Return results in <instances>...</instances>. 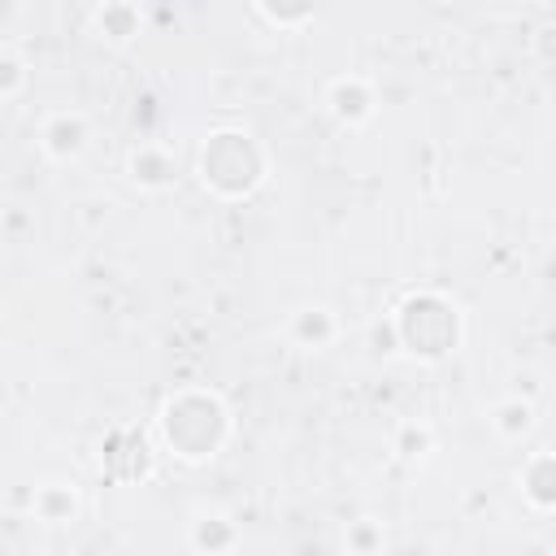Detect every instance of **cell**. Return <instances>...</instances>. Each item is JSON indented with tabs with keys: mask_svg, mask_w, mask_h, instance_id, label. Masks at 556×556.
<instances>
[{
	"mask_svg": "<svg viewBox=\"0 0 556 556\" xmlns=\"http://www.w3.org/2000/svg\"><path fill=\"white\" fill-rule=\"evenodd\" d=\"M200 174L204 182H213L222 195H248L261 174H265V156L256 152V143L239 130H222L204 143V156H200Z\"/></svg>",
	"mask_w": 556,
	"mask_h": 556,
	"instance_id": "obj_1",
	"label": "cell"
},
{
	"mask_svg": "<svg viewBox=\"0 0 556 556\" xmlns=\"http://www.w3.org/2000/svg\"><path fill=\"white\" fill-rule=\"evenodd\" d=\"M395 326H400L404 348L417 352V356H443V352H452L456 339H460V317H456V308L443 304L439 295H413V300L400 308Z\"/></svg>",
	"mask_w": 556,
	"mask_h": 556,
	"instance_id": "obj_2",
	"label": "cell"
},
{
	"mask_svg": "<svg viewBox=\"0 0 556 556\" xmlns=\"http://www.w3.org/2000/svg\"><path fill=\"white\" fill-rule=\"evenodd\" d=\"M161 426H165L169 443L178 447V456H187V439H191V430L200 434L204 456H213V447L222 443V430H226V413H222V404H217L213 395L187 391V395H178V400L165 404Z\"/></svg>",
	"mask_w": 556,
	"mask_h": 556,
	"instance_id": "obj_3",
	"label": "cell"
},
{
	"mask_svg": "<svg viewBox=\"0 0 556 556\" xmlns=\"http://www.w3.org/2000/svg\"><path fill=\"white\" fill-rule=\"evenodd\" d=\"M83 143H87V126H83V117H74V113H61V117H52V122L43 126V148H48L56 161L78 156Z\"/></svg>",
	"mask_w": 556,
	"mask_h": 556,
	"instance_id": "obj_4",
	"label": "cell"
},
{
	"mask_svg": "<svg viewBox=\"0 0 556 556\" xmlns=\"http://www.w3.org/2000/svg\"><path fill=\"white\" fill-rule=\"evenodd\" d=\"M135 26H139V13H135L126 0H109V4L100 9V30H104L109 39H130Z\"/></svg>",
	"mask_w": 556,
	"mask_h": 556,
	"instance_id": "obj_5",
	"label": "cell"
}]
</instances>
